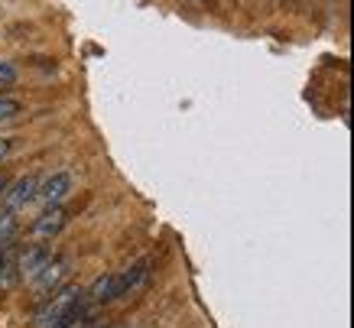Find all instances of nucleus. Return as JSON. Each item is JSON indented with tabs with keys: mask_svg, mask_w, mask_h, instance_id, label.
<instances>
[{
	"mask_svg": "<svg viewBox=\"0 0 354 328\" xmlns=\"http://www.w3.org/2000/svg\"><path fill=\"white\" fill-rule=\"evenodd\" d=\"M88 316V299H85V289L78 286H62L59 293L53 296V302H46L39 309V316L32 325L36 328H68L72 322Z\"/></svg>",
	"mask_w": 354,
	"mask_h": 328,
	"instance_id": "nucleus-1",
	"label": "nucleus"
},
{
	"mask_svg": "<svg viewBox=\"0 0 354 328\" xmlns=\"http://www.w3.org/2000/svg\"><path fill=\"white\" fill-rule=\"evenodd\" d=\"M36 192H39V176H23L3 192V212H23L30 201H36Z\"/></svg>",
	"mask_w": 354,
	"mask_h": 328,
	"instance_id": "nucleus-2",
	"label": "nucleus"
},
{
	"mask_svg": "<svg viewBox=\"0 0 354 328\" xmlns=\"http://www.w3.org/2000/svg\"><path fill=\"white\" fill-rule=\"evenodd\" d=\"M65 224H68V212H65L62 205H53V208H46V212L36 218V224H32V237H36V241H53Z\"/></svg>",
	"mask_w": 354,
	"mask_h": 328,
	"instance_id": "nucleus-3",
	"label": "nucleus"
},
{
	"mask_svg": "<svg viewBox=\"0 0 354 328\" xmlns=\"http://www.w3.org/2000/svg\"><path fill=\"white\" fill-rule=\"evenodd\" d=\"M72 192V176L68 172H53L46 182H39V192H36V201H43V208H53Z\"/></svg>",
	"mask_w": 354,
	"mask_h": 328,
	"instance_id": "nucleus-4",
	"label": "nucleus"
},
{
	"mask_svg": "<svg viewBox=\"0 0 354 328\" xmlns=\"http://www.w3.org/2000/svg\"><path fill=\"white\" fill-rule=\"evenodd\" d=\"M88 306H101V302H114L118 296V273H104V276H97L95 283L88 286Z\"/></svg>",
	"mask_w": 354,
	"mask_h": 328,
	"instance_id": "nucleus-5",
	"label": "nucleus"
},
{
	"mask_svg": "<svg viewBox=\"0 0 354 328\" xmlns=\"http://www.w3.org/2000/svg\"><path fill=\"white\" fill-rule=\"evenodd\" d=\"M65 276H68V260H65V257H55V260H49V264L43 266V273L36 276V289H39V293H49V289H55V286L62 283Z\"/></svg>",
	"mask_w": 354,
	"mask_h": 328,
	"instance_id": "nucleus-6",
	"label": "nucleus"
},
{
	"mask_svg": "<svg viewBox=\"0 0 354 328\" xmlns=\"http://www.w3.org/2000/svg\"><path fill=\"white\" fill-rule=\"evenodd\" d=\"M49 260H53V257H49V247L36 244V247H30V250L20 257V276H26V280H36V276L43 273V266L49 264Z\"/></svg>",
	"mask_w": 354,
	"mask_h": 328,
	"instance_id": "nucleus-7",
	"label": "nucleus"
},
{
	"mask_svg": "<svg viewBox=\"0 0 354 328\" xmlns=\"http://www.w3.org/2000/svg\"><path fill=\"white\" fill-rule=\"evenodd\" d=\"M147 266H150L147 260H140V264L127 266V270H120V273H118V296H127V293H133V289H137V286L147 280V273H150Z\"/></svg>",
	"mask_w": 354,
	"mask_h": 328,
	"instance_id": "nucleus-8",
	"label": "nucleus"
},
{
	"mask_svg": "<svg viewBox=\"0 0 354 328\" xmlns=\"http://www.w3.org/2000/svg\"><path fill=\"white\" fill-rule=\"evenodd\" d=\"M13 234H17V218L10 212H0V247L13 244Z\"/></svg>",
	"mask_w": 354,
	"mask_h": 328,
	"instance_id": "nucleus-9",
	"label": "nucleus"
},
{
	"mask_svg": "<svg viewBox=\"0 0 354 328\" xmlns=\"http://www.w3.org/2000/svg\"><path fill=\"white\" fill-rule=\"evenodd\" d=\"M23 107L20 101H13V98H0V120H10V117H17Z\"/></svg>",
	"mask_w": 354,
	"mask_h": 328,
	"instance_id": "nucleus-10",
	"label": "nucleus"
},
{
	"mask_svg": "<svg viewBox=\"0 0 354 328\" xmlns=\"http://www.w3.org/2000/svg\"><path fill=\"white\" fill-rule=\"evenodd\" d=\"M17 82V69L10 62H0V85H13Z\"/></svg>",
	"mask_w": 354,
	"mask_h": 328,
	"instance_id": "nucleus-11",
	"label": "nucleus"
},
{
	"mask_svg": "<svg viewBox=\"0 0 354 328\" xmlns=\"http://www.w3.org/2000/svg\"><path fill=\"white\" fill-rule=\"evenodd\" d=\"M10 149H13V137H0V159L7 156Z\"/></svg>",
	"mask_w": 354,
	"mask_h": 328,
	"instance_id": "nucleus-12",
	"label": "nucleus"
},
{
	"mask_svg": "<svg viewBox=\"0 0 354 328\" xmlns=\"http://www.w3.org/2000/svg\"><path fill=\"white\" fill-rule=\"evenodd\" d=\"M68 328H85V318H78V322H72Z\"/></svg>",
	"mask_w": 354,
	"mask_h": 328,
	"instance_id": "nucleus-13",
	"label": "nucleus"
},
{
	"mask_svg": "<svg viewBox=\"0 0 354 328\" xmlns=\"http://www.w3.org/2000/svg\"><path fill=\"white\" fill-rule=\"evenodd\" d=\"M3 189H7V185H3V182H0V195H3Z\"/></svg>",
	"mask_w": 354,
	"mask_h": 328,
	"instance_id": "nucleus-14",
	"label": "nucleus"
}]
</instances>
